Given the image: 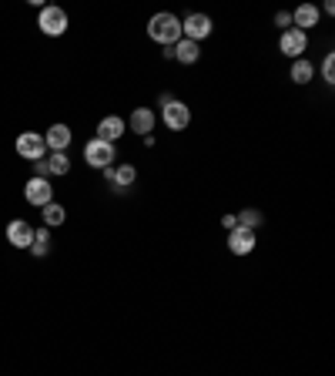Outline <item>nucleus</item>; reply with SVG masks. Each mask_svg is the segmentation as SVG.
<instances>
[{"mask_svg": "<svg viewBox=\"0 0 335 376\" xmlns=\"http://www.w3.org/2000/svg\"><path fill=\"white\" fill-rule=\"evenodd\" d=\"M148 38L155 44H161V47H175L181 40V21L175 13H155L148 21Z\"/></svg>", "mask_w": 335, "mask_h": 376, "instance_id": "obj_1", "label": "nucleus"}, {"mask_svg": "<svg viewBox=\"0 0 335 376\" xmlns=\"http://www.w3.org/2000/svg\"><path fill=\"white\" fill-rule=\"evenodd\" d=\"M211 30H215V24H211L208 13H188V17L181 21V38L194 40V44H201L205 38H211Z\"/></svg>", "mask_w": 335, "mask_h": 376, "instance_id": "obj_2", "label": "nucleus"}, {"mask_svg": "<svg viewBox=\"0 0 335 376\" xmlns=\"http://www.w3.org/2000/svg\"><path fill=\"white\" fill-rule=\"evenodd\" d=\"M84 161H88L90 169H111L114 165V144L101 142V138H90L88 144H84Z\"/></svg>", "mask_w": 335, "mask_h": 376, "instance_id": "obj_3", "label": "nucleus"}, {"mask_svg": "<svg viewBox=\"0 0 335 376\" xmlns=\"http://www.w3.org/2000/svg\"><path fill=\"white\" fill-rule=\"evenodd\" d=\"M17 155L27 158V161H40V158H47V144H44V135L37 131H24V135H17Z\"/></svg>", "mask_w": 335, "mask_h": 376, "instance_id": "obj_4", "label": "nucleus"}, {"mask_svg": "<svg viewBox=\"0 0 335 376\" xmlns=\"http://www.w3.org/2000/svg\"><path fill=\"white\" fill-rule=\"evenodd\" d=\"M161 121H165V128H171V131H184L188 125H192V108L175 98L171 104L161 108Z\"/></svg>", "mask_w": 335, "mask_h": 376, "instance_id": "obj_5", "label": "nucleus"}, {"mask_svg": "<svg viewBox=\"0 0 335 376\" xmlns=\"http://www.w3.org/2000/svg\"><path fill=\"white\" fill-rule=\"evenodd\" d=\"M104 182L111 185L114 192H128L131 185L138 182V169L128 165V161L124 165H111V169H104Z\"/></svg>", "mask_w": 335, "mask_h": 376, "instance_id": "obj_6", "label": "nucleus"}, {"mask_svg": "<svg viewBox=\"0 0 335 376\" xmlns=\"http://www.w3.org/2000/svg\"><path fill=\"white\" fill-rule=\"evenodd\" d=\"M37 27L47 34V38H61L67 30V13L61 7H40V21Z\"/></svg>", "mask_w": 335, "mask_h": 376, "instance_id": "obj_7", "label": "nucleus"}, {"mask_svg": "<svg viewBox=\"0 0 335 376\" xmlns=\"http://www.w3.org/2000/svg\"><path fill=\"white\" fill-rule=\"evenodd\" d=\"M305 47H309V34H302L298 27H288V30H282V38H278V51L285 54V57H302L305 54Z\"/></svg>", "mask_w": 335, "mask_h": 376, "instance_id": "obj_8", "label": "nucleus"}, {"mask_svg": "<svg viewBox=\"0 0 335 376\" xmlns=\"http://www.w3.org/2000/svg\"><path fill=\"white\" fill-rule=\"evenodd\" d=\"M24 198H27V205H37V208L51 205L54 202L51 182H47V178H30V182L24 185Z\"/></svg>", "mask_w": 335, "mask_h": 376, "instance_id": "obj_9", "label": "nucleus"}, {"mask_svg": "<svg viewBox=\"0 0 335 376\" xmlns=\"http://www.w3.org/2000/svg\"><path fill=\"white\" fill-rule=\"evenodd\" d=\"M228 252H232V256H252V252H255V232L235 225L232 232H228Z\"/></svg>", "mask_w": 335, "mask_h": 376, "instance_id": "obj_10", "label": "nucleus"}, {"mask_svg": "<svg viewBox=\"0 0 335 376\" xmlns=\"http://www.w3.org/2000/svg\"><path fill=\"white\" fill-rule=\"evenodd\" d=\"M124 131H128V125H124V118H117V115H107L98 121V138L107 144H114L117 138H124Z\"/></svg>", "mask_w": 335, "mask_h": 376, "instance_id": "obj_11", "label": "nucleus"}, {"mask_svg": "<svg viewBox=\"0 0 335 376\" xmlns=\"http://www.w3.org/2000/svg\"><path fill=\"white\" fill-rule=\"evenodd\" d=\"M319 17H322V11L315 4H298L295 11H292V27H298L302 34H309L312 27L319 24Z\"/></svg>", "mask_w": 335, "mask_h": 376, "instance_id": "obj_12", "label": "nucleus"}, {"mask_svg": "<svg viewBox=\"0 0 335 376\" xmlns=\"http://www.w3.org/2000/svg\"><path fill=\"white\" fill-rule=\"evenodd\" d=\"M128 128L134 131V135H155V108H134L128 118Z\"/></svg>", "mask_w": 335, "mask_h": 376, "instance_id": "obj_13", "label": "nucleus"}, {"mask_svg": "<svg viewBox=\"0 0 335 376\" xmlns=\"http://www.w3.org/2000/svg\"><path fill=\"white\" fill-rule=\"evenodd\" d=\"M7 242H11L13 249H30V242H34V229H30L24 219H13L11 225H7Z\"/></svg>", "mask_w": 335, "mask_h": 376, "instance_id": "obj_14", "label": "nucleus"}, {"mask_svg": "<svg viewBox=\"0 0 335 376\" xmlns=\"http://www.w3.org/2000/svg\"><path fill=\"white\" fill-rule=\"evenodd\" d=\"M71 128L67 125H51L47 128V135H44V144H47V152H64L67 144H71Z\"/></svg>", "mask_w": 335, "mask_h": 376, "instance_id": "obj_15", "label": "nucleus"}, {"mask_svg": "<svg viewBox=\"0 0 335 376\" xmlns=\"http://www.w3.org/2000/svg\"><path fill=\"white\" fill-rule=\"evenodd\" d=\"M171 57H175L178 64L192 67V64H198V57H201V51H198V44H194V40H184V38H181L178 44L171 47Z\"/></svg>", "mask_w": 335, "mask_h": 376, "instance_id": "obj_16", "label": "nucleus"}, {"mask_svg": "<svg viewBox=\"0 0 335 376\" xmlns=\"http://www.w3.org/2000/svg\"><path fill=\"white\" fill-rule=\"evenodd\" d=\"M288 78L295 81V84H309V81L315 78V64H312V61H305V57H295V61H292V67H288Z\"/></svg>", "mask_w": 335, "mask_h": 376, "instance_id": "obj_17", "label": "nucleus"}, {"mask_svg": "<svg viewBox=\"0 0 335 376\" xmlns=\"http://www.w3.org/2000/svg\"><path fill=\"white\" fill-rule=\"evenodd\" d=\"M40 212H44V229H54V225H64V219H67L64 205H57V202H51V205H44Z\"/></svg>", "mask_w": 335, "mask_h": 376, "instance_id": "obj_18", "label": "nucleus"}, {"mask_svg": "<svg viewBox=\"0 0 335 376\" xmlns=\"http://www.w3.org/2000/svg\"><path fill=\"white\" fill-rule=\"evenodd\" d=\"M238 225L255 232V229H261V225H265V215H261L258 208H245V212H238Z\"/></svg>", "mask_w": 335, "mask_h": 376, "instance_id": "obj_19", "label": "nucleus"}, {"mask_svg": "<svg viewBox=\"0 0 335 376\" xmlns=\"http://www.w3.org/2000/svg\"><path fill=\"white\" fill-rule=\"evenodd\" d=\"M47 171H51V175H67V171H71V158H67L64 152H51V155H47Z\"/></svg>", "mask_w": 335, "mask_h": 376, "instance_id": "obj_20", "label": "nucleus"}, {"mask_svg": "<svg viewBox=\"0 0 335 376\" xmlns=\"http://www.w3.org/2000/svg\"><path fill=\"white\" fill-rule=\"evenodd\" d=\"M30 252H34V256H47V252H51V232H47V229H37V232H34V242H30Z\"/></svg>", "mask_w": 335, "mask_h": 376, "instance_id": "obj_21", "label": "nucleus"}, {"mask_svg": "<svg viewBox=\"0 0 335 376\" xmlns=\"http://www.w3.org/2000/svg\"><path fill=\"white\" fill-rule=\"evenodd\" d=\"M322 81H325V84H335V54H325V61H322Z\"/></svg>", "mask_w": 335, "mask_h": 376, "instance_id": "obj_22", "label": "nucleus"}, {"mask_svg": "<svg viewBox=\"0 0 335 376\" xmlns=\"http://www.w3.org/2000/svg\"><path fill=\"white\" fill-rule=\"evenodd\" d=\"M275 24L282 27V30H288V27H292V13H288V11H278V13H275Z\"/></svg>", "mask_w": 335, "mask_h": 376, "instance_id": "obj_23", "label": "nucleus"}, {"mask_svg": "<svg viewBox=\"0 0 335 376\" xmlns=\"http://www.w3.org/2000/svg\"><path fill=\"white\" fill-rule=\"evenodd\" d=\"M34 171H37L34 178H51V171H47V161H44V158H40V161H34Z\"/></svg>", "mask_w": 335, "mask_h": 376, "instance_id": "obj_24", "label": "nucleus"}, {"mask_svg": "<svg viewBox=\"0 0 335 376\" xmlns=\"http://www.w3.org/2000/svg\"><path fill=\"white\" fill-rule=\"evenodd\" d=\"M221 225H225V229H228V232H232L235 225H238V215H235V212H232V215H225V219H221Z\"/></svg>", "mask_w": 335, "mask_h": 376, "instance_id": "obj_25", "label": "nucleus"}]
</instances>
